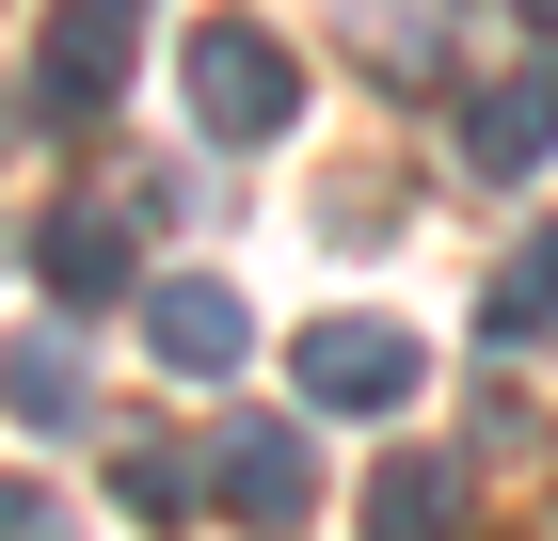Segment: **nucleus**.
<instances>
[{"label": "nucleus", "instance_id": "1", "mask_svg": "<svg viewBox=\"0 0 558 541\" xmlns=\"http://www.w3.org/2000/svg\"><path fill=\"white\" fill-rule=\"evenodd\" d=\"M192 144H288V112H303V64H288V33H256V16H192Z\"/></svg>", "mask_w": 558, "mask_h": 541}, {"label": "nucleus", "instance_id": "2", "mask_svg": "<svg viewBox=\"0 0 558 541\" xmlns=\"http://www.w3.org/2000/svg\"><path fill=\"white\" fill-rule=\"evenodd\" d=\"M144 64V0H64L33 33V127H96Z\"/></svg>", "mask_w": 558, "mask_h": 541}, {"label": "nucleus", "instance_id": "3", "mask_svg": "<svg viewBox=\"0 0 558 541\" xmlns=\"http://www.w3.org/2000/svg\"><path fill=\"white\" fill-rule=\"evenodd\" d=\"M288 382H303V398H319V415H399V398H415V382H430V351H415V334H399V319H303Z\"/></svg>", "mask_w": 558, "mask_h": 541}, {"label": "nucleus", "instance_id": "4", "mask_svg": "<svg viewBox=\"0 0 558 541\" xmlns=\"http://www.w3.org/2000/svg\"><path fill=\"white\" fill-rule=\"evenodd\" d=\"M208 494L240 509V526H303L319 462H303V430H288V415H223V430H208Z\"/></svg>", "mask_w": 558, "mask_h": 541}, {"label": "nucleus", "instance_id": "5", "mask_svg": "<svg viewBox=\"0 0 558 541\" xmlns=\"http://www.w3.org/2000/svg\"><path fill=\"white\" fill-rule=\"evenodd\" d=\"M463 160H478V175H543V160H558V48L463 96Z\"/></svg>", "mask_w": 558, "mask_h": 541}, {"label": "nucleus", "instance_id": "6", "mask_svg": "<svg viewBox=\"0 0 558 541\" xmlns=\"http://www.w3.org/2000/svg\"><path fill=\"white\" fill-rule=\"evenodd\" d=\"M144 351H160L175 382H223L240 351H256V319H240V287H208V271H175V287H144Z\"/></svg>", "mask_w": 558, "mask_h": 541}, {"label": "nucleus", "instance_id": "7", "mask_svg": "<svg viewBox=\"0 0 558 541\" xmlns=\"http://www.w3.org/2000/svg\"><path fill=\"white\" fill-rule=\"evenodd\" d=\"M16 255H33L48 303H129V239H112L96 208H33V239H16Z\"/></svg>", "mask_w": 558, "mask_h": 541}, {"label": "nucleus", "instance_id": "8", "mask_svg": "<svg viewBox=\"0 0 558 541\" xmlns=\"http://www.w3.org/2000/svg\"><path fill=\"white\" fill-rule=\"evenodd\" d=\"M447 526H463V478H447L430 446H384V462H367V541H447Z\"/></svg>", "mask_w": 558, "mask_h": 541}, {"label": "nucleus", "instance_id": "9", "mask_svg": "<svg viewBox=\"0 0 558 541\" xmlns=\"http://www.w3.org/2000/svg\"><path fill=\"white\" fill-rule=\"evenodd\" d=\"M0 382H16V430H33V446H48V430H81V351H64V334H16V367H0Z\"/></svg>", "mask_w": 558, "mask_h": 541}, {"label": "nucleus", "instance_id": "10", "mask_svg": "<svg viewBox=\"0 0 558 541\" xmlns=\"http://www.w3.org/2000/svg\"><path fill=\"white\" fill-rule=\"evenodd\" d=\"M478 319H495V334H543V319H558V239H511V271H495Z\"/></svg>", "mask_w": 558, "mask_h": 541}, {"label": "nucleus", "instance_id": "11", "mask_svg": "<svg viewBox=\"0 0 558 541\" xmlns=\"http://www.w3.org/2000/svg\"><path fill=\"white\" fill-rule=\"evenodd\" d=\"M511 16H526V33H543V48H558V0H511Z\"/></svg>", "mask_w": 558, "mask_h": 541}]
</instances>
